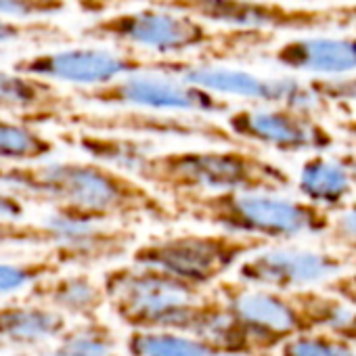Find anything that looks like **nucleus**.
Wrapping results in <instances>:
<instances>
[{"label": "nucleus", "instance_id": "3", "mask_svg": "<svg viewBox=\"0 0 356 356\" xmlns=\"http://www.w3.org/2000/svg\"><path fill=\"white\" fill-rule=\"evenodd\" d=\"M138 181L165 197L268 191L285 193L293 176L277 161L260 155L248 145H214L208 149L151 151L134 174Z\"/></svg>", "mask_w": 356, "mask_h": 356}, {"label": "nucleus", "instance_id": "26", "mask_svg": "<svg viewBox=\"0 0 356 356\" xmlns=\"http://www.w3.org/2000/svg\"><path fill=\"white\" fill-rule=\"evenodd\" d=\"M111 346L109 341L95 331H82L72 335L61 348L44 356H109Z\"/></svg>", "mask_w": 356, "mask_h": 356}, {"label": "nucleus", "instance_id": "10", "mask_svg": "<svg viewBox=\"0 0 356 356\" xmlns=\"http://www.w3.org/2000/svg\"><path fill=\"white\" fill-rule=\"evenodd\" d=\"M222 124L239 140L260 145L279 153H327L337 145V136L321 122L318 113L289 105L233 107Z\"/></svg>", "mask_w": 356, "mask_h": 356}, {"label": "nucleus", "instance_id": "4", "mask_svg": "<svg viewBox=\"0 0 356 356\" xmlns=\"http://www.w3.org/2000/svg\"><path fill=\"white\" fill-rule=\"evenodd\" d=\"M174 210L227 233L260 239H296L321 235L331 227V212L308 202L268 191H227L183 195Z\"/></svg>", "mask_w": 356, "mask_h": 356}, {"label": "nucleus", "instance_id": "15", "mask_svg": "<svg viewBox=\"0 0 356 356\" xmlns=\"http://www.w3.org/2000/svg\"><path fill=\"white\" fill-rule=\"evenodd\" d=\"M53 243L61 254L72 258H111L128 248L132 233L109 227L111 222H95L53 212L47 220Z\"/></svg>", "mask_w": 356, "mask_h": 356}, {"label": "nucleus", "instance_id": "14", "mask_svg": "<svg viewBox=\"0 0 356 356\" xmlns=\"http://www.w3.org/2000/svg\"><path fill=\"white\" fill-rule=\"evenodd\" d=\"M266 57L293 74L346 76L356 74V34L289 36L273 44Z\"/></svg>", "mask_w": 356, "mask_h": 356}, {"label": "nucleus", "instance_id": "21", "mask_svg": "<svg viewBox=\"0 0 356 356\" xmlns=\"http://www.w3.org/2000/svg\"><path fill=\"white\" fill-rule=\"evenodd\" d=\"M132 352L136 356H214L216 352L202 343L178 335L145 333L132 339Z\"/></svg>", "mask_w": 356, "mask_h": 356}, {"label": "nucleus", "instance_id": "33", "mask_svg": "<svg viewBox=\"0 0 356 356\" xmlns=\"http://www.w3.org/2000/svg\"><path fill=\"white\" fill-rule=\"evenodd\" d=\"M310 3H316V0H310Z\"/></svg>", "mask_w": 356, "mask_h": 356}, {"label": "nucleus", "instance_id": "27", "mask_svg": "<svg viewBox=\"0 0 356 356\" xmlns=\"http://www.w3.org/2000/svg\"><path fill=\"white\" fill-rule=\"evenodd\" d=\"M38 264H3L0 262V293H13L30 285L42 275Z\"/></svg>", "mask_w": 356, "mask_h": 356}, {"label": "nucleus", "instance_id": "16", "mask_svg": "<svg viewBox=\"0 0 356 356\" xmlns=\"http://www.w3.org/2000/svg\"><path fill=\"white\" fill-rule=\"evenodd\" d=\"M296 189L304 200L329 210L331 214L348 208L350 197L356 193L346 163L339 157H329L327 153H308L304 157Z\"/></svg>", "mask_w": 356, "mask_h": 356}, {"label": "nucleus", "instance_id": "8", "mask_svg": "<svg viewBox=\"0 0 356 356\" xmlns=\"http://www.w3.org/2000/svg\"><path fill=\"white\" fill-rule=\"evenodd\" d=\"M264 243L266 239L227 231L210 235H174L140 245L134 252V264L155 266L200 285L220 277L248 254L262 250Z\"/></svg>", "mask_w": 356, "mask_h": 356}, {"label": "nucleus", "instance_id": "31", "mask_svg": "<svg viewBox=\"0 0 356 356\" xmlns=\"http://www.w3.org/2000/svg\"><path fill=\"white\" fill-rule=\"evenodd\" d=\"M337 132L350 136V138H356V115H348V118H341L337 120Z\"/></svg>", "mask_w": 356, "mask_h": 356}, {"label": "nucleus", "instance_id": "12", "mask_svg": "<svg viewBox=\"0 0 356 356\" xmlns=\"http://www.w3.org/2000/svg\"><path fill=\"white\" fill-rule=\"evenodd\" d=\"M76 97L63 92L55 82L0 70V113L30 126L65 124L76 111Z\"/></svg>", "mask_w": 356, "mask_h": 356}, {"label": "nucleus", "instance_id": "23", "mask_svg": "<svg viewBox=\"0 0 356 356\" xmlns=\"http://www.w3.org/2000/svg\"><path fill=\"white\" fill-rule=\"evenodd\" d=\"M312 92L329 107L339 103H356V74L346 76H312L308 80Z\"/></svg>", "mask_w": 356, "mask_h": 356}, {"label": "nucleus", "instance_id": "28", "mask_svg": "<svg viewBox=\"0 0 356 356\" xmlns=\"http://www.w3.org/2000/svg\"><path fill=\"white\" fill-rule=\"evenodd\" d=\"M327 233H331V237L337 243H341L350 250H356V204L337 212V216L331 220V227Z\"/></svg>", "mask_w": 356, "mask_h": 356}, {"label": "nucleus", "instance_id": "25", "mask_svg": "<svg viewBox=\"0 0 356 356\" xmlns=\"http://www.w3.org/2000/svg\"><path fill=\"white\" fill-rule=\"evenodd\" d=\"M9 243H53V233L47 222L28 225L22 218H0V245Z\"/></svg>", "mask_w": 356, "mask_h": 356}, {"label": "nucleus", "instance_id": "24", "mask_svg": "<svg viewBox=\"0 0 356 356\" xmlns=\"http://www.w3.org/2000/svg\"><path fill=\"white\" fill-rule=\"evenodd\" d=\"M67 9V0H0V15L17 19H51Z\"/></svg>", "mask_w": 356, "mask_h": 356}, {"label": "nucleus", "instance_id": "19", "mask_svg": "<svg viewBox=\"0 0 356 356\" xmlns=\"http://www.w3.org/2000/svg\"><path fill=\"white\" fill-rule=\"evenodd\" d=\"M235 312L252 325H260L270 331H287L293 327V310L279 298L268 293H243L235 298Z\"/></svg>", "mask_w": 356, "mask_h": 356}, {"label": "nucleus", "instance_id": "30", "mask_svg": "<svg viewBox=\"0 0 356 356\" xmlns=\"http://www.w3.org/2000/svg\"><path fill=\"white\" fill-rule=\"evenodd\" d=\"M26 200L15 195L13 191L0 187V218H24L26 214Z\"/></svg>", "mask_w": 356, "mask_h": 356}, {"label": "nucleus", "instance_id": "22", "mask_svg": "<svg viewBox=\"0 0 356 356\" xmlns=\"http://www.w3.org/2000/svg\"><path fill=\"white\" fill-rule=\"evenodd\" d=\"M53 300L65 310L82 312L97 304L99 291L86 277H67L55 285Z\"/></svg>", "mask_w": 356, "mask_h": 356}, {"label": "nucleus", "instance_id": "20", "mask_svg": "<svg viewBox=\"0 0 356 356\" xmlns=\"http://www.w3.org/2000/svg\"><path fill=\"white\" fill-rule=\"evenodd\" d=\"M65 40V30L51 19H17L0 15V44H59Z\"/></svg>", "mask_w": 356, "mask_h": 356}, {"label": "nucleus", "instance_id": "13", "mask_svg": "<svg viewBox=\"0 0 356 356\" xmlns=\"http://www.w3.org/2000/svg\"><path fill=\"white\" fill-rule=\"evenodd\" d=\"M339 270L341 260L327 252L262 250L241 262L239 277L248 283L289 289L327 281Z\"/></svg>", "mask_w": 356, "mask_h": 356}, {"label": "nucleus", "instance_id": "2", "mask_svg": "<svg viewBox=\"0 0 356 356\" xmlns=\"http://www.w3.org/2000/svg\"><path fill=\"white\" fill-rule=\"evenodd\" d=\"M80 36L113 47H132L159 57H181L208 63L260 53L275 44L277 36L256 30H239L210 24L197 15L157 5L97 15L82 26Z\"/></svg>", "mask_w": 356, "mask_h": 356}, {"label": "nucleus", "instance_id": "11", "mask_svg": "<svg viewBox=\"0 0 356 356\" xmlns=\"http://www.w3.org/2000/svg\"><path fill=\"white\" fill-rule=\"evenodd\" d=\"M183 78L231 101L241 99L254 105H289L318 115L327 109V105L308 86V80H298L291 76L270 78L248 70L202 61L189 67Z\"/></svg>", "mask_w": 356, "mask_h": 356}, {"label": "nucleus", "instance_id": "1", "mask_svg": "<svg viewBox=\"0 0 356 356\" xmlns=\"http://www.w3.org/2000/svg\"><path fill=\"white\" fill-rule=\"evenodd\" d=\"M0 187L51 204L57 214L95 220L126 222L147 218L165 222L174 208L136 176L101 161H32L0 163Z\"/></svg>", "mask_w": 356, "mask_h": 356}, {"label": "nucleus", "instance_id": "7", "mask_svg": "<svg viewBox=\"0 0 356 356\" xmlns=\"http://www.w3.org/2000/svg\"><path fill=\"white\" fill-rule=\"evenodd\" d=\"M72 95L80 103L107 109H143L208 118H225L233 109L231 99L189 82L183 76L159 72H140L101 86L72 88Z\"/></svg>", "mask_w": 356, "mask_h": 356}, {"label": "nucleus", "instance_id": "29", "mask_svg": "<svg viewBox=\"0 0 356 356\" xmlns=\"http://www.w3.org/2000/svg\"><path fill=\"white\" fill-rule=\"evenodd\" d=\"M285 356H350L348 350L321 339H296L287 343Z\"/></svg>", "mask_w": 356, "mask_h": 356}, {"label": "nucleus", "instance_id": "6", "mask_svg": "<svg viewBox=\"0 0 356 356\" xmlns=\"http://www.w3.org/2000/svg\"><path fill=\"white\" fill-rule=\"evenodd\" d=\"M195 63L202 61L181 57H159L132 47H74L19 57L13 61L11 70L51 80L55 84L86 88L109 84L118 78L140 72L183 76Z\"/></svg>", "mask_w": 356, "mask_h": 356}, {"label": "nucleus", "instance_id": "5", "mask_svg": "<svg viewBox=\"0 0 356 356\" xmlns=\"http://www.w3.org/2000/svg\"><path fill=\"white\" fill-rule=\"evenodd\" d=\"M197 15L210 24L273 36L356 34V3L312 5L310 0H145Z\"/></svg>", "mask_w": 356, "mask_h": 356}, {"label": "nucleus", "instance_id": "18", "mask_svg": "<svg viewBox=\"0 0 356 356\" xmlns=\"http://www.w3.org/2000/svg\"><path fill=\"white\" fill-rule=\"evenodd\" d=\"M59 314L40 308H0V335L13 341H40L59 333Z\"/></svg>", "mask_w": 356, "mask_h": 356}, {"label": "nucleus", "instance_id": "32", "mask_svg": "<svg viewBox=\"0 0 356 356\" xmlns=\"http://www.w3.org/2000/svg\"><path fill=\"white\" fill-rule=\"evenodd\" d=\"M339 159L346 163V168L352 176V183H354V191H356V151H346L339 155Z\"/></svg>", "mask_w": 356, "mask_h": 356}, {"label": "nucleus", "instance_id": "17", "mask_svg": "<svg viewBox=\"0 0 356 356\" xmlns=\"http://www.w3.org/2000/svg\"><path fill=\"white\" fill-rule=\"evenodd\" d=\"M57 151V143L30 124L0 113V161L32 163L44 161Z\"/></svg>", "mask_w": 356, "mask_h": 356}, {"label": "nucleus", "instance_id": "9", "mask_svg": "<svg viewBox=\"0 0 356 356\" xmlns=\"http://www.w3.org/2000/svg\"><path fill=\"white\" fill-rule=\"evenodd\" d=\"M107 289L134 321L195 327L193 321L206 318L197 310L195 285L155 266L120 268L107 277Z\"/></svg>", "mask_w": 356, "mask_h": 356}]
</instances>
